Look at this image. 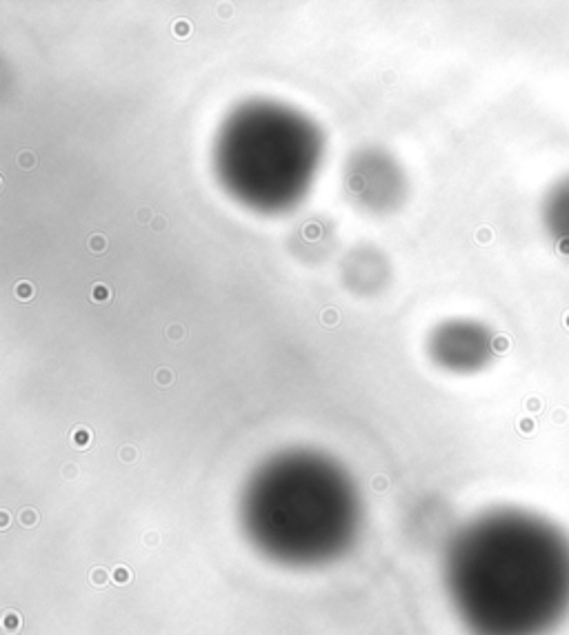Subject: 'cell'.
Masks as SVG:
<instances>
[{
	"instance_id": "obj_6",
	"label": "cell",
	"mask_w": 569,
	"mask_h": 635,
	"mask_svg": "<svg viewBox=\"0 0 569 635\" xmlns=\"http://www.w3.org/2000/svg\"><path fill=\"white\" fill-rule=\"evenodd\" d=\"M347 280L354 284V289L365 291V289H376L378 280H382V262L374 255V251H369V255H363L360 251L354 253V260L349 262V269H347Z\"/></svg>"
},
{
	"instance_id": "obj_2",
	"label": "cell",
	"mask_w": 569,
	"mask_h": 635,
	"mask_svg": "<svg viewBox=\"0 0 569 635\" xmlns=\"http://www.w3.org/2000/svg\"><path fill=\"white\" fill-rule=\"evenodd\" d=\"M360 493L341 462L311 449L265 460L240 495V524L258 553L285 566H320L351 549Z\"/></svg>"
},
{
	"instance_id": "obj_4",
	"label": "cell",
	"mask_w": 569,
	"mask_h": 635,
	"mask_svg": "<svg viewBox=\"0 0 569 635\" xmlns=\"http://www.w3.org/2000/svg\"><path fill=\"white\" fill-rule=\"evenodd\" d=\"M347 191L369 211H387L398 202L403 191V176L394 160L385 153L369 149L351 158L347 167Z\"/></svg>"
},
{
	"instance_id": "obj_5",
	"label": "cell",
	"mask_w": 569,
	"mask_h": 635,
	"mask_svg": "<svg viewBox=\"0 0 569 635\" xmlns=\"http://www.w3.org/2000/svg\"><path fill=\"white\" fill-rule=\"evenodd\" d=\"M429 355L447 371H478L492 358V338L487 329L474 322H443L429 338Z\"/></svg>"
},
{
	"instance_id": "obj_3",
	"label": "cell",
	"mask_w": 569,
	"mask_h": 635,
	"mask_svg": "<svg viewBox=\"0 0 569 635\" xmlns=\"http://www.w3.org/2000/svg\"><path fill=\"white\" fill-rule=\"evenodd\" d=\"M323 160V134L301 111L269 100L233 109L214 147L223 187L263 213L292 209L307 193Z\"/></svg>"
},
{
	"instance_id": "obj_1",
	"label": "cell",
	"mask_w": 569,
	"mask_h": 635,
	"mask_svg": "<svg viewBox=\"0 0 569 635\" xmlns=\"http://www.w3.org/2000/svg\"><path fill=\"white\" fill-rule=\"evenodd\" d=\"M445 586L471 635H547L569 615V535L527 511L483 513L449 542Z\"/></svg>"
}]
</instances>
